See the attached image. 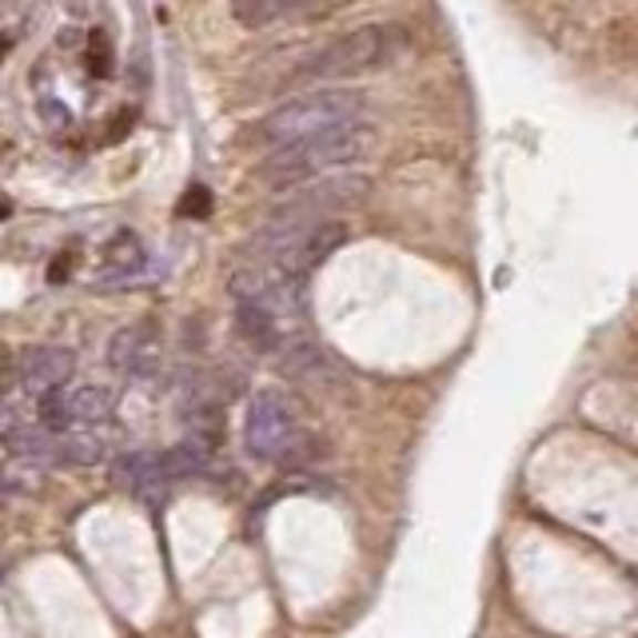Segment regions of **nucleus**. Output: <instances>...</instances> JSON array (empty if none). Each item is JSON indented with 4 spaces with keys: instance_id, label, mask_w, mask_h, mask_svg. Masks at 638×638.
I'll use <instances>...</instances> for the list:
<instances>
[{
    "instance_id": "obj_1",
    "label": "nucleus",
    "mask_w": 638,
    "mask_h": 638,
    "mask_svg": "<svg viewBox=\"0 0 638 638\" xmlns=\"http://www.w3.org/2000/svg\"><path fill=\"white\" fill-rule=\"evenodd\" d=\"M411 52V32L391 20L359 24L351 32H339L336 40L319 44L311 56L299 60L291 72V84H339V80L375 76V72L395 69Z\"/></svg>"
},
{
    "instance_id": "obj_2",
    "label": "nucleus",
    "mask_w": 638,
    "mask_h": 638,
    "mask_svg": "<svg viewBox=\"0 0 638 638\" xmlns=\"http://www.w3.org/2000/svg\"><path fill=\"white\" fill-rule=\"evenodd\" d=\"M371 148V128L368 124H356V128H339V132H323V136L299 140V144H288V148H276L259 176L276 184V188H299V184H311V179L323 176H339V172L363 160Z\"/></svg>"
},
{
    "instance_id": "obj_3",
    "label": "nucleus",
    "mask_w": 638,
    "mask_h": 638,
    "mask_svg": "<svg viewBox=\"0 0 638 638\" xmlns=\"http://www.w3.org/2000/svg\"><path fill=\"white\" fill-rule=\"evenodd\" d=\"M363 112H368V104H363L359 92L319 89L268 112V116L259 120V140L276 152L288 148V144H299V140L323 136V132L356 128V124H363Z\"/></svg>"
},
{
    "instance_id": "obj_4",
    "label": "nucleus",
    "mask_w": 638,
    "mask_h": 638,
    "mask_svg": "<svg viewBox=\"0 0 638 638\" xmlns=\"http://www.w3.org/2000/svg\"><path fill=\"white\" fill-rule=\"evenodd\" d=\"M348 224L328 219V224H268L251 239L248 264L284 271L291 279H308L311 268L336 256L348 244Z\"/></svg>"
},
{
    "instance_id": "obj_5",
    "label": "nucleus",
    "mask_w": 638,
    "mask_h": 638,
    "mask_svg": "<svg viewBox=\"0 0 638 638\" xmlns=\"http://www.w3.org/2000/svg\"><path fill=\"white\" fill-rule=\"evenodd\" d=\"M244 447L259 463L296 467L299 459L311 455V435L299 423V411L279 391H256L244 415Z\"/></svg>"
},
{
    "instance_id": "obj_6",
    "label": "nucleus",
    "mask_w": 638,
    "mask_h": 638,
    "mask_svg": "<svg viewBox=\"0 0 638 638\" xmlns=\"http://www.w3.org/2000/svg\"><path fill=\"white\" fill-rule=\"evenodd\" d=\"M368 192L371 179L359 172L311 179V184H299V188H288L279 196V204L271 208V224H328V219H336V212L363 204Z\"/></svg>"
},
{
    "instance_id": "obj_7",
    "label": "nucleus",
    "mask_w": 638,
    "mask_h": 638,
    "mask_svg": "<svg viewBox=\"0 0 638 638\" xmlns=\"http://www.w3.org/2000/svg\"><path fill=\"white\" fill-rule=\"evenodd\" d=\"M120 391L109 383H69L56 395L40 399L37 415L49 431H76V428H104L116 411Z\"/></svg>"
},
{
    "instance_id": "obj_8",
    "label": "nucleus",
    "mask_w": 638,
    "mask_h": 638,
    "mask_svg": "<svg viewBox=\"0 0 638 638\" xmlns=\"http://www.w3.org/2000/svg\"><path fill=\"white\" fill-rule=\"evenodd\" d=\"M72 371H76V356H72L69 348H29L12 359L9 391H20V395H29L32 403H40V399H49L69 388Z\"/></svg>"
},
{
    "instance_id": "obj_9",
    "label": "nucleus",
    "mask_w": 638,
    "mask_h": 638,
    "mask_svg": "<svg viewBox=\"0 0 638 638\" xmlns=\"http://www.w3.org/2000/svg\"><path fill=\"white\" fill-rule=\"evenodd\" d=\"M109 359L120 375L136 379V383H152L160 375V359H164V339L152 323H132L120 328L109 343Z\"/></svg>"
},
{
    "instance_id": "obj_10",
    "label": "nucleus",
    "mask_w": 638,
    "mask_h": 638,
    "mask_svg": "<svg viewBox=\"0 0 638 638\" xmlns=\"http://www.w3.org/2000/svg\"><path fill=\"white\" fill-rule=\"evenodd\" d=\"M116 483L128 495L144 498V503H160V498L168 495V487L176 483L168 467V451H124L116 459V467H112Z\"/></svg>"
},
{
    "instance_id": "obj_11",
    "label": "nucleus",
    "mask_w": 638,
    "mask_h": 638,
    "mask_svg": "<svg viewBox=\"0 0 638 638\" xmlns=\"http://www.w3.org/2000/svg\"><path fill=\"white\" fill-rule=\"evenodd\" d=\"M116 431L109 428H76V431H56L60 463H76V467H92L112 455Z\"/></svg>"
},
{
    "instance_id": "obj_12",
    "label": "nucleus",
    "mask_w": 638,
    "mask_h": 638,
    "mask_svg": "<svg viewBox=\"0 0 638 638\" xmlns=\"http://www.w3.org/2000/svg\"><path fill=\"white\" fill-rule=\"evenodd\" d=\"M328 9L319 4H299V0H236L231 17L248 29H268L276 20H303V17H323Z\"/></svg>"
},
{
    "instance_id": "obj_13",
    "label": "nucleus",
    "mask_w": 638,
    "mask_h": 638,
    "mask_svg": "<svg viewBox=\"0 0 638 638\" xmlns=\"http://www.w3.org/2000/svg\"><path fill=\"white\" fill-rule=\"evenodd\" d=\"M140 271H144V248H140V239L132 231H120L104 248V264L96 271V284H128Z\"/></svg>"
},
{
    "instance_id": "obj_14",
    "label": "nucleus",
    "mask_w": 638,
    "mask_h": 638,
    "mask_svg": "<svg viewBox=\"0 0 638 638\" xmlns=\"http://www.w3.org/2000/svg\"><path fill=\"white\" fill-rule=\"evenodd\" d=\"M37 483H40L37 463L9 455V463H4V491H9V495H17V491H37Z\"/></svg>"
},
{
    "instance_id": "obj_15",
    "label": "nucleus",
    "mask_w": 638,
    "mask_h": 638,
    "mask_svg": "<svg viewBox=\"0 0 638 638\" xmlns=\"http://www.w3.org/2000/svg\"><path fill=\"white\" fill-rule=\"evenodd\" d=\"M179 212H184V216H204V212H208V192L204 188H192L188 196H184V204H179Z\"/></svg>"
}]
</instances>
